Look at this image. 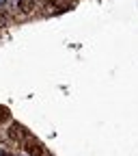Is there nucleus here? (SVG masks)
<instances>
[{
	"mask_svg": "<svg viewBox=\"0 0 138 156\" xmlns=\"http://www.w3.org/2000/svg\"><path fill=\"white\" fill-rule=\"evenodd\" d=\"M24 150L28 152V156H43V145L37 139H32V136H28L24 141Z\"/></svg>",
	"mask_w": 138,
	"mask_h": 156,
	"instance_id": "1",
	"label": "nucleus"
},
{
	"mask_svg": "<svg viewBox=\"0 0 138 156\" xmlns=\"http://www.w3.org/2000/svg\"><path fill=\"white\" fill-rule=\"evenodd\" d=\"M9 136L13 141H26L28 139V132H26V128L24 126H19V124H11V128H9Z\"/></svg>",
	"mask_w": 138,
	"mask_h": 156,
	"instance_id": "2",
	"label": "nucleus"
},
{
	"mask_svg": "<svg viewBox=\"0 0 138 156\" xmlns=\"http://www.w3.org/2000/svg\"><path fill=\"white\" fill-rule=\"evenodd\" d=\"M37 7V0H17V9L22 13H28Z\"/></svg>",
	"mask_w": 138,
	"mask_h": 156,
	"instance_id": "3",
	"label": "nucleus"
},
{
	"mask_svg": "<svg viewBox=\"0 0 138 156\" xmlns=\"http://www.w3.org/2000/svg\"><path fill=\"white\" fill-rule=\"evenodd\" d=\"M7 119H9V108L0 106V124H2V122H7Z\"/></svg>",
	"mask_w": 138,
	"mask_h": 156,
	"instance_id": "4",
	"label": "nucleus"
},
{
	"mask_svg": "<svg viewBox=\"0 0 138 156\" xmlns=\"http://www.w3.org/2000/svg\"><path fill=\"white\" fill-rule=\"evenodd\" d=\"M2 2H5V0H0V5H2Z\"/></svg>",
	"mask_w": 138,
	"mask_h": 156,
	"instance_id": "5",
	"label": "nucleus"
}]
</instances>
